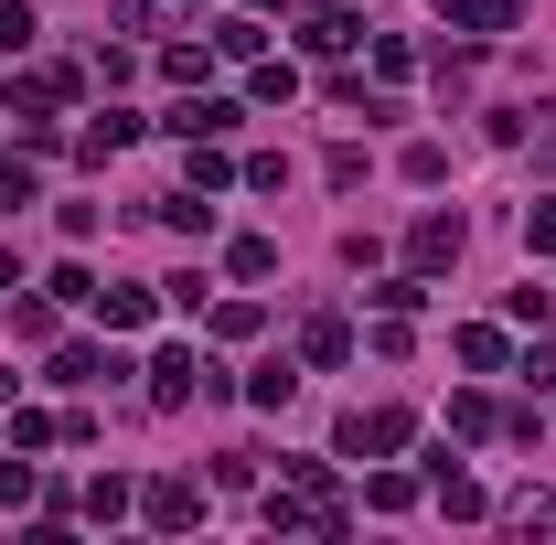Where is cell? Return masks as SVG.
<instances>
[{"mask_svg":"<svg viewBox=\"0 0 556 545\" xmlns=\"http://www.w3.org/2000/svg\"><path fill=\"white\" fill-rule=\"evenodd\" d=\"M300 43H311V54H343L353 22H343V11H311V22H300Z\"/></svg>","mask_w":556,"mask_h":545,"instance_id":"cell-13","label":"cell"},{"mask_svg":"<svg viewBox=\"0 0 556 545\" xmlns=\"http://www.w3.org/2000/svg\"><path fill=\"white\" fill-rule=\"evenodd\" d=\"M172 129H182V139H225V129H236V97H182Z\"/></svg>","mask_w":556,"mask_h":545,"instance_id":"cell-5","label":"cell"},{"mask_svg":"<svg viewBox=\"0 0 556 545\" xmlns=\"http://www.w3.org/2000/svg\"><path fill=\"white\" fill-rule=\"evenodd\" d=\"M139 514L182 535V524H204V492H193V481H150V492H139Z\"/></svg>","mask_w":556,"mask_h":545,"instance_id":"cell-3","label":"cell"},{"mask_svg":"<svg viewBox=\"0 0 556 545\" xmlns=\"http://www.w3.org/2000/svg\"><path fill=\"white\" fill-rule=\"evenodd\" d=\"M97 310H108V332H139L161 300H150V289H97Z\"/></svg>","mask_w":556,"mask_h":545,"instance_id":"cell-8","label":"cell"},{"mask_svg":"<svg viewBox=\"0 0 556 545\" xmlns=\"http://www.w3.org/2000/svg\"><path fill=\"white\" fill-rule=\"evenodd\" d=\"M97 375H118L97 342H54V385H97Z\"/></svg>","mask_w":556,"mask_h":545,"instance_id":"cell-7","label":"cell"},{"mask_svg":"<svg viewBox=\"0 0 556 545\" xmlns=\"http://www.w3.org/2000/svg\"><path fill=\"white\" fill-rule=\"evenodd\" d=\"M300 353H311V364H343V353H353V332H343V321H332V310H321V321L300 332Z\"/></svg>","mask_w":556,"mask_h":545,"instance_id":"cell-11","label":"cell"},{"mask_svg":"<svg viewBox=\"0 0 556 545\" xmlns=\"http://www.w3.org/2000/svg\"><path fill=\"white\" fill-rule=\"evenodd\" d=\"M33 204V172H22V161H0V214H22Z\"/></svg>","mask_w":556,"mask_h":545,"instance_id":"cell-18","label":"cell"},{"mask_svg":"<svg viewBox=\"0 0 556 545\" xmlns=\"http://www.w3.org/2000/svg\"><path fill=\"white\" fill-rule=\"evenodd\" d=\"M407 257H417V268H450V257H460V214H417Z\"/></svg>","mask_w":556,"mask_h":545,"instance_id":"cell-4","label":"cell"},{"mask_svg":"<svg viewBox=\"0 0 556 545\" xmlns=\"http://www.w3.org/2000/svg\"><path fill=\"white\" fill-rule=\"evenodd\" d=\"M439 503H450V514H482V481H471V471H450V460H439Z\"/></svg>","mask_w":556,"mask_h":545,"instance_id":"cell-15","label":"cell"},{"mask_svg":"<svg viewBox=\"0 0 556 545\" xmlns=\"http://www.w3.org/2000/svg\"><path fill=\"white\" fill-rule=\"evenodd\" d=\"M129 22L139 33H172V22H193V0H129Z\"/></svg>","mask_w":556,"mask_h":545,"instance_id":"cell-14","label":"cell"},{"mask_svg":"<svg viewBox=\"0 0 556 545\" xmlns=\"http://www.w3.org/2000/svg\"><path fill=\"white\" fill-rule=\"evenodd\" d=\"M525 246H535V257L556 246V193H535V204H525Z\"/></svg>","mask_w":556,"mask_h":545,"instance_id":"cell-17","label":"cell"},{"mask_svg":"<svg viewBox=\"0 0 556 545\" xmlns=\"http://www.w3.org/2000/svg\"><path fill=\"white\" fill-rule=\"evenodd\" d=\"M439 22H460V33H514V0H439Z\"/></svg>","mask_w":556,"mask_h":545,"instance_id":"cell-6","label":"cell"},{"mask_svg":"<svg viewBox=\"0 0 556 545\" xmlns=\"http://www.w3.org/2000/svg\"><path fill=\"white\" fill-rule=\"evenodd\" d=\"M525 375H535V385H556V342H535V353H525Z\"/></svg>","mask_w":556,"mask_h":545,"instance_id":"cell-19","label":"cell"},{"mask_svg":"<svg viewBox=\"0 0 556 545\" xmlns=\"http://www.w3.org/2000/svg\"><path fill=\"white\" fill-rule=\"evenodd\" d=\"M343 449H353V460H386V449H407V417H396V407H353V417H343Z\"/></svg>","mask_w":556,"mask_h":545,"instance_id":"cell-1","label":"cell"},{"mask_svg":"<svg viewBox=\"0 0 556 545\" xmlns=\"http://www.w3.org/2000/svg\"><path fill=\"white\" fill-rule=\"evenodd\" d=\"M247 11H268V0H247Z\"/></svg>","mask_w":556,"mask_h":545,"instance_id":"cell-20","label":"cell"},{"mask_svg":"<svg viewBox=\"0 0 556 545\" xmlns=\"http://www.w3.org/2000/svg\"><path fill=\"white\" fill-rule=\"evenodd\" d=\"M225 182H236V161H225V150L204 139V150H193V193H225Z\"/></svg>","mask_w":556,"mask_h":545,"instance_id":"cell-16","label":"cell"},{"mask_svg":"<svg viewBox=\"0 0 556 545\" xmlns=\"http://www.w3.org/2000/svg\"><path fill=\"white\" fill-rule=\"evenodd\" d=\"M33 33H43L33 0H0V54H33Z\"/></svg>","mask_w":556,"mask_h":545,"instance_id":"cell-12","label":"cell"},{"mask_svg":"<svg viewBox=\"0 0 556 545\" xmlns=\"http://www.w3.org/2000/svg\"><path fill=\"white\" fill-rule=\"evenodd\" d=\"M129 139H139V118H129V107H108V118L86 129V161H108V150H129Z\"/></svg>","mask_w":556,"mask_h":545,"instance_id":"cell-10","label":"cell"},{"mask_svg":"<svg viewBox=\"0 0 556 545\" xmlns=\"http://www.w3.org/2000/svg\"><path fill=\"white\" fill-rule=\"evenodd\" d=\"M225 268H236V278H268V268H278V236H236V246H225Z\"/></svg>","mask_w":556,"mask_h":545,"instance_id":"cell-9","label":"cell"},{"mask_svg":"<svg viewBox=\"0 0 556 545\" xmlns=\"http://www.w3.org/2000/svg\"><path fill=\"white\" fill-rule=\"evenodd\" d=\"M150 396H161V407H182V396H204V364H193L182 342H172V353H150Z\"/></svg>","mask_w":556,"mask_h":545,"instance_id":"cell-2","label":"cell"}]
</instances>
